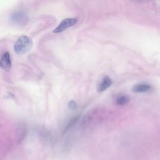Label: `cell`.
<instances>
[{
    "mask_svg": "<svg viewBox=\"0 0 160 160\" xmlns=\"http://www.w3.org/2000/svg\"><path fill=\"white\" fill-rule=\"evenodd\" d=\"M27 133L26 125L23 123H20L16 128L15 132L16 141L18 144L21 143L25 138Z\"/></svg>",
    "mask_w": 160,
    "mask_h": 160,
    "instance_id": "cell-4",
    "label": "cell"
},
{
    "mask_svg": "<svg viewBox=\"0 0 160 160\" xmlns=\"http://www.w3.org/2000/svg\"><path fill=\"white\" fill-rule=\"evenodd\" d=\"M78 20L76 18H68L62 21L53 30L54 33H58L63 32L68 28L76 24Z\"/></svg>",
    "mask_w": 160,
    "mask_h": 160,
    "instance_id": "cell-3",
    "label": "cell"
},
{
    "mask_svg": "<svg viewBox=\"0 0 160 160\" xmlns=\"http://www.w3.org/2000/svg\"><path fill=\"white\" fill-rule=\"evenodd\" d=\"M112 83V80L109 77L105 76L98 87V92L101 93L110 87Z\"/></svg>",
    "mask_w": 160,
    "mask_h": 160,
    "instance_id": "cell-6",
    "label": "cell"
},
{
    "mask_svg": "<svg viewBox=\"0 0 160 160\" xmlns=\"http://www.w3.org/2000/svg\"><path fill=\"white\" fill-rule=\"evenodd\" d=\"M11 21L19 25H23L28 21V17L24 12L22 11H16L13 13L10 17Z\"/></svg>",
    "mask_w": 160,
    "mask_h": 160,
    "instance_id": "cell-2",
    "label": "cell"
},
{
    "mask_svg": "<svg viewBox=\"0 0 160 160\" xmlns=\"http://www.w3.org/2000/svg\"><path fill=\"white\" fill-rule=\"evenodd\" d=\"M1 68L6 71H9L11 68V62L9 53L7 52L2 56L0 62Z\"/></svg>",
    "mask_w": 160,
    "mask_h": 160,
    "instance_id": "cell-5",
    "label": "cell"
},
{
    "mask_svg": "<svg viewBox=\"0 0 160 160\" xmlns=\"http://www.w3.org/2000/svg\"><path fill=\"white\" fill-rule=\"evenodd\" d=\"M81 115V114H78L77 116L74 117L70 120L68 125L64 130L63 132V134L67 132L71 127L73 126L77 122L80 118Z\"/></svg>",
    "mask_w": 160,
    "mask_h": 160,
    "instance_id": "cell-8",
    "label": "cell"
},
{
    "mask_svg": "<svg viewBox=\"0 0 160 160\" xmlns=\"http://www.w3.org/2000/svg\"><path fill=\"white\" fill-rule=\"evenodd\" d=\"M32 41L30 38L22 35L20 37L15 43L13 48L14 52L18 54L25 53L32 48Z\"/></svg>",
    "mask_w": 160,
    "mask_h": 160,
    "instance_id": "cell-1",
    "label": "cell"
},
{
    "mask_svg": "<svg viewBox=\"0 0 160 160\" xmlns=\"http://www.w3.org/2000/svg\"><path fill=\"white\" fill-rule=\"evenodd\" d=\"M151 87L147 84H138L134 86L132 89V91L136 93L145 92L149 91Z\"/></svg>",
    "mask_w": 160,
    "mask_h": 160,
    "instance_id": "cell-7",
    "label": "cell"
},
{
    "mask_svg": "<svg viewBox=\"0 0 160 160\" xmlns=\"http://www.w3.org/2000/svg\"><path fill=\"white\" fill-rule=\"evenodd\" d=\"M129 99L126 96L122 95L118 97L116 100V102L119 105H124L128 102Z\"/></svg>",
    "mask_w": 160,
    "mask_h": 160,
    "instance_id": "cell-9",
    "label": "cell"
},
{
    "mask_svg": "<svg viewBox=\"0 0 160 160\" xmlns=\"http://www.w3.org/2000/svg\"><path fill=\"white\" fill-rule=\"evenodd\" d=\"M68 106L69 108L71 110L75 109L77 107L76 103L73 100L70 101L68 103Z\"/></svg>",
    "mask_w": 160,
    "mask_h": 160,
    "instance_id": "cell-10",
    "label": "cell"
}]
</instances>
